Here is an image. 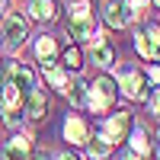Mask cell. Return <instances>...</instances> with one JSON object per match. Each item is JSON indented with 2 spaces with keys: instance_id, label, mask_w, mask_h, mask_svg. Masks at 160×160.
I'll return each instance as SVG.
<instances>
[{
  "instance_id": "ac0fdd59",
  "label": "cell",
  "mask_w": 160,
  "mask_h": 160,
  "mask_svg": "<svg viewBox=\"0 0 160 160\" xmlns=\"http://www.w3.org/2000/svg\"><path fill=\"white\" fill-rule=\"evenodd\" d=\"M42 77L55 90H61V93H64V87H68V71H64L61 64H48V68H42Z\"/></svg>"
},
{
  "instance_id": "f1b7e54d",
  "label": "cell",
  "mask_w": 160,
  "mask_h": 160,
  "mask_svg": "<svg viewBox=\"0 0 160 160\" xmlns=\"http://www.w3.org/2000/svg\"><path fill=\"white\" fill-rule=\"evenodd\" d=\"M154 3H160V0H154Z\"/></svg>"
},
{
  "instance_id": "3957f363",
  "label": "cell",
  "mask_w": 160,
  "mask_h": 160,
  "mask_svg": "<svg viewBox=\"0 0 160 160\" xmlns=\"http://www.w3.org/2000/svg\"><path fill=\"white\" fill-rule=\"evenodd\" d=\"M135 51H138L144 61L160 64V26L157 22L138 26V32H135Z\"/></svg>"
},
{
  "instance_id": "7a4b0ae2",
  "label": "cell",
  "mask_w": 160,
  "mask_h": 160,
  "mask_svg": "<svg viewBox=\"0 0 160 160\" xmlns=\"http://www.w3.org/2000/svg\"><path fill=\"white\" fill-rule=\"evenodd\" d=\"M115 83H118V93H122L125 99H131V102H144V99H148V83H151V80H148V71L135 68V64L118 68Z\"/></svg>"
},
{
  "instance_id": "d4e9b609",
  "label": "cell",
  "mask_w": 160,
  "mask_h": 160,
  "mask_svg": "<svg viewBox=\"0 0 160 160\" xmlns=\"http://www.w3.org/2000/svg\"><path fill=\"white\" fill-rule=\"evenodd\" d=\"M118 160H144V157H138V154H135V151H131V148H128V151H125V154H122V157H118Z\"/></svg>"
},
{
  "instance_id": "4316f807",
  "label": "cell",
  "mask_w": 160,
  "mask_h": 160,
  "mask_svg": "<svg viewBox=\"0 0 160 160\" xmlns=\"http://www.w3.org/2000/svg\"><path fill=\"white\" fill-rule=\"evenodd\" d=\"M0 13H7V0H0Z\"/></svg>"
},
{
  "instance_id": "2e32d148",
  "label": "cell",
  "mask_w": 160,
  "mask_h": 160,
  "mask_svg": "<svg viewBox=\"0 0 160 160\" xmlns=\"http://www.w3.org/2000/svg\"><path fill=\"white\" fill-rule=\"evenodd\" d=\"M87 90H90L87 80L83 77H74V80H68V87H64V96H71L74 106H87Z\"/></svg>"
},
{
  "instance_id": "6da1fadb",
  "label": "cell",
  "mask_w": 160,
  "mask_h": 160,
  "mask_svg": "<svg viewBox=\"0 0 160 160\" xmlns=\"http://www.w3.org/2000/svg\"><path fill=\"white\" fill-rule=\"evenodd\" d=\"M115 99H118V83H115V77H109V74H99V77L90 83V90H87V109H90L93 115L112 112Z\"/></svg>"
},
{
  "instance_id": "277c9868",
  "label": "cell",
  "mask_w": 160,
  "mask_h": 160,
  "mask_svg": "<svg viewBox=\"0 0 160 160\" xmlns=\"http://www.w3.org/2000/svg\"><path fill=\"white\" fill-rule=\"evenodd\" d=\"M29 38V19L19 13H7L3 16V48L7 51H19Z\"/></svg>"
},
{
  "instance_id": "8fae6325",
  "label": "cell",
  "mask_w": 160,
  "mask_h": 160,
  "mask_svg": "<svg viewBox=\"0 0 160 160\" xmlns=\"http://www.w3.org/2000/svg\"><path fill=\"white\" fill-rule=\"evenodd\" d=\"M35 58L42 61V68H48V64L58 61V42H55V35H38L35 38Z\"/></svg>"
},
{
  "instance_id": "44dd1931",
  "label": "cell",
  "mask_w": 160,
  "mask_h": 160,
  "mask_svg": "<svg viewBox=\"0 0 160 160\" xmlns=\"http://www.w3.org/2000/svg\"><path fill=\"white\" fill-rule=\"evenodd\" d=\"M71 16H90V0H68Z\"/></svg>"
},
{
  "instance_id": "30bf717a",
  "label": "cell",
  "mask_w": 160,
  "mask_h": 160,
  "mask_svg": "<svg viewBox=\"0 0 160 160\" xmlns=\"http://www.w3.org/2000/svg\"><path fill=\"white\" fill-rule=\"evenodd\" d=\"M64 141L68 144H87L90 141V125L83 115H68L64 118Z\"/></svg>"
},
{
  "instance_id": "9a60e30c",
  "label": "cell",
  "mask_w": 160,
  "mask_h": 160,
  "mask_svg": "<svg viewBox=\"0 0 160 160\" xmlns=\"http://www.w3.org/2000/svg\"><path fill=\"white\" fill-rule=\"evenodd\" d=\"M29 16L35 19V22H51L58 16V10H55V0H29Z\"/></svg>"
},
{
  "instance_id": "5b68a950",
  "label": "cell",
  "mask_w": 160,
  "mask_h": 160,
  "mask_svg": "<svg viewBox=\"0 0 160 160\" xmlns=\"http://www.w3.org/2000/svg\"><path fill=\"white\" fill-rule=\"evenodd\" d=\"M128 131H131V112H106V118L99 122V131L96 135L102 141H109V144H118V141H125L128 138Z\"/></svg>"
},
{
  "instance_id": "8992f818",
  "label": "cell",
  "mask_w": 160,
  "mask_h": 160,
  "mask_svg": "<svg viewBox=\"0 0 160 160\" xmlns=\"http://www.w3.org/2000/svg\"><path fill=\"white\" fill-rule=\"evenodd\" d=\"M7 83L16 87L19 96H29V93L35 90V74L26 68L22 61H10V64H7Z\"/></svg>"
},
{
  "instance_id": "d6986e66",
  "label": "cell",
  "mask_w": 160,
  "mask_h": 160,
  "mask_svg": "<svg viewBox=\"0 0 160 160\" xmlns=\"http://www.w3.org/2000/svg\"><path fill=\"white\" fill-rule=\"evenodd\" d=\"M83 148H87L90 160H109V154H112V144H109V141H102L99 135H96V138H90Z\"/></svg>"
},
{
  "instance_id": "cb8c5ba5",
  "label": "cell",
  "mask_w": 160,
  "mask_h": 160,
  "mask_svg": "<svg viewBox=\"0 0 160 160\" xmlns=\"http://www.w3.org/2000/svg\"><path fill=\"white\" fill-rule=\"evenodd\" d=\"M148 80L160 87V64H151V68H148Z\"/></svg>"
},
{
  "instance_id": "7402d4cb",
  "label": "cell",
  "mask_w": 160,
  "mask_h": 160,
  "mask_svg": "<svg viewBox=\"0 0 160 160\" xmlns=\"http://www.w3.org/2000/svg\"><path fill=\"white\" fill-rule=\"evenodd\" d=\"M122 3L135 13V16H144V13H148V0H122Z\"/></svg>"
},
{
  "instance_id": "ffe728a7",
  "label": "cell",
  "mask_w": 160,
  "mask_h": 160,
  "mask_svg": "<svg viewBox=\"0 0 160 160\" xmlns=\"http://www.w3.org/2000/svg\"><path fill=\"white\" fill-rule=\"evenodd\" d=\"M22 106H10V109H3V125L7 128H13V131H16L19 125H22Z\"/></svg>"
},
{
  "instance_id": "52a82bcc",
  "label": "cell",
  "mask_w": 160,
  "mask_h": 160,
  "mask_svg": "<svg viewBox=\"0 0 160 160\" xmlns=\"http://www.w3.org/2000/svg\"><path fill=\"white\" fill-rule=\"evenodd\" d=\"M90 58H93V64H96V68H112L115 64V48L109 45V38H106L99 29L93 32V38H90Z\"/></svg>"
},
{
  "instance_id": "4fadbf2b",
  "label": "cell",
  "mask_w": 160,
  "mask_h": 160,
  "mask_svg": "<svg viewBox=\"0 0 160 160\" xmlns=\"http://www.w3.org/2000/svg\"><path fill=\"white\" fill-rule=\"evenodd\" d=\"M128 148L131 151H135L138 157H144V160H148L151 157V135H148V128H144V125H131V131H128Z\"/></svg>"
},
{
  "instance_id": "5bb4252c",
  "label": "cell",
  "mask_w": 160,
  "mask_h": 160,
  "mask_svg": "<svg viewBox=\"0 0 160 160\" xmlns=\"http://www.w3.org/2000/svg\"><path fill=\"white\" fill-rule=\"evenodd\" d=\"M93 32H96V26H93L90 16H71V22H68V35L71 38H77V42H90Z\"/></svg>"
},
{
  "instance_id": "e0dca14e",
  "label": "cell",
  "mask_w": 160,
  "mask_h": 160,
  "mask_svg": "<svg viewBox=\"0 0 160 160\" xmlns=\"http://www.w3.org/2000/svg\"><path fill=\"white\" fill-rule=\"evenodd\" d=\"M61 68L68 74H80V71H83V51H80V45H71L61 55Z\"/></svg>"
},
{
  "instance_id": "603a6c76",
  "label": "cell",
  "mask_w": 160,
  "mask_h": 160,
  "mask_svg": "<svg viewBox=\"0 0 160 160\" xmlns=\"http://www.w3.org/2000/svg\"><path fill=\"white\" fill-rule=\"evenodd\" d=\"M148 112H151V115H157V118H160V90H154V96H151V99H148Z\"/></svg>"
},
{
  "instance_id": "484cf974",
  "label": "cell",
  "mask_w": 160,
  "mask_h": 160,
  "mask_svg": "<svg viewBox=\"0 0 160 160\" xmlns=\"http://www.w3.org/2000/svg\"><path fill=\"white\" fill-rule=\"evenodd\" d=\"M3 83H7V64H0V90H3Z\"/></svg>"
},
{
  "instance_id": "ba28073f",
  "label": "cell",
  "mask_w": 160,
  "mask_h": 160,
  "mask_svg": "<svg viewBox=\"0 0 160 160\" xmlns=\"http://www.w3.org/2000/svg\"><path fill=\"white\" fill-rule=\"evenodd\" d=\"M102 19L109 29H125V26H131V19H135V13H131L122 0H109V3L102 7Z\"/></svg>"
},
{
  "instance_id": "83f0119b",
  "label": "cell",
  "mask_w": 160,
  "mask_h": 160,
  "mask_svg": "<svg viewBox=\"0 0 160 160\" xmlns=\"http://www.w3.org/2000/svg\"><path fill=\"white\" fill-rule=\"evenodd\" d=\"M157 141H160V131H157ZM157 148H160V144H157Z\"/></svg>"
},
{
  "instance_id": "7c38bea8",
  "label": "cell",
  "mask_w": 160,
  "mask_h": 160,
  "mask_svg": "<svg viewBox=\"0 0 160 160\" xmlns=\"http://www.w3.org/2000/svg\"><path fill=\"white\" fill-rule=\"evenodd\" d=\"M22 112L29 115V118H35V122H42V118L48 115V99H45V93H42V90H32L29 96H26Z\"/></svg>"
},
{
  "instance_id": "9c48e42d",
  "label": "cell",
  "mask_w": 160,
  "mask_h": 160,
  "mask_svg": "<svg viewBox=\"0 0 160 160\" xmlns=\"http://www.w3.org/2000/svg\"><path fill=\"white\" fill-rule=\"evenodd\" d=\"M10 160H29L32 157V135L29 131H13V138L3 144Z\"/></svg>"
}]
</instances>
